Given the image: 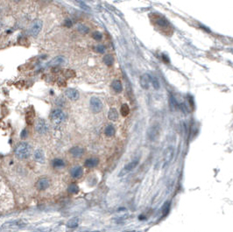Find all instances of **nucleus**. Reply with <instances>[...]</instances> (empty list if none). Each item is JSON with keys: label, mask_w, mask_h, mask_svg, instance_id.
<instances>
[{"label": "nucleus", "mask_w": 233, "mask_h": 232, "mask_svg": "<svg viewBox=\"0 0 233 232\" xmlns=\"http://www.w3.org/2000/svg\"><path fill=\"white\" fill-rule=\"evenodd\" d=\"M14 153L19 159H26L32 153V146L27 142H21L15 148Z\"/></svg>", "instance_id": "f257e3e1"}, {"label": "nucleus", "mask_w": 233, "mask_h": 232, "mask_svg": "<svg viewBox=\"0 0 233 232\" xmlns=\"http://www.w3.org/2000/svg\"><path fill=\"white\" fill-rule=\"evenodd\" d=\"M50 118L53 121V123L56 124H60L66 120V114L60 109H55L51 112Z\"/></svg>", "instance_id": "f03ea898"}, {"label": "nucleus", "mask_w": 233, "mask_h": 232, "mask_svg": "<svg viewBox=\"0 0 233 232\" xmlns=\"http://www.w3.org/2000/svg\"><path fill=\"white\" fill-rule=\"evenodd\" d=\"M49 130V126L44 119H38L36 124H35V131L40 134V135H45L48 132Z\"/></svg>", "instance_id": "7ed1b4c3"}, {"label": "nucleus", "mask_w": 233, "mask_h": 232, "mask_svg": "<svg viewBox=\"0 0 233 232\" xmlns=\"http://www.w3.org/2000/svg\"><path fill=\"white\" fill-rule=\"evenodd\" d=\"M43 26V23L41 20L37 19L35 21L32 22V24L31 25L30 28H29V33L32 37H36L38 34L40 32L41 29Z\"/></svg>", "instance_id": "20e7f679"}, {"label": "nucleus", "mask_w": 233, "mask_h": 232, "mask_svg": "<svg viewBox=\"0 0 233 232\" xmlns=\"http://www.w3.org/2000/svg\"><path fill=\"white\" fill-rule=\"evenodd\" d=\"M50 180L46 177H42L36 182V188L40 191H45L50 187Z\"/></svg>", "instance_id": "39448f33"}, {"label": "nucleus", "mask_w": 233, "mask_h": 232, "mask_svg": "<svg viewBox=\"0 0 233 232\" xmlns=\"http://www.w3.org/2000/svg\"><path fill=\"white\" fill-rule=\"evenodd\" d=\"M90 108L94 112H100L103 109V102L97 97H92L90 99Z\"/></svg>", "instance_id": "423d86ee"}, {"label": "nucleus", "mask_w": 233, "mask_h": 232, "mask_svg": "<svg viewBox=\"0 0 233 232\" xmlns=\"http://www.w3.org/2000/svg\"><path fill=\"white\" fill-rule=\"evenodd\" d=\"M138 160H133V161H132V162H130L129 164H127L123 169H122V171L120 172V173H119V176H123V175H124V174H126L127 173H129V172H131V171H132L136 167H137V165H138Z\"/></svg>", "instance_id": "0eeeda50"}, {"label": "nucleus", "mask_w": 233, "mask_h": 232, "mask_svg": "<svg viewBox=\"0 0 233 232\" xmlns=\"http://www.w3.org/2000/svg\"><path fill=\"white\" fill-rule=\"evenodd\" d=\"M33 157H34V159L37 162H39V163L40 164L45 163V154L42 149H37L35 152H34Z\"/></svg>", "instance_id": "6e6552de"}, {"label": "nucleus", "mask_w": 233, "mask_h": 232, "mask_svg": "<svg viewBox=\"0 0 233 232\" xmlns=\"http://www.w3.org/2000/svg\"><path fill=\"white\" fill-rule=\"evenodd\" d=\"M173 149L172 147H168L164 154V166L163 167H165L170 163V161L173 158Z\"/></svg>", "instance_id": "1a4fd4ad"}, {"label": "nucleus", "mask_w": 233, "mask_h": 232, "mask_svg": "<svg viewBox=\"0 0 233 232\" xmlns=\"http://www.w3.org/2000/svg\"><path fill=\"white\" fill-rule=\"evenodd\" d=\"M65 95L66 97L70 99L72 101H75L79 98V93L77 90L75 89H67L66 92H65Z\"/></svg>", "instance_id": "9d476101"}, {"label": "nucleus", "mask_w": 233, "mask_h": 232, "mask_svg": "<svg viewBox=\"0 0 233 232\" xmlns=\"http://www.w3.org/2000/svg\"><path fill=\"white\" fill-rule=\"evenodd\" d=\"M69 153L75 158H80L84 154V150L79 146H75L71 148L70 151H69Z\"/></svg>", "instance_id": "9b49d317"}, {"label": "nucleus", "mask_w": 233, "mask_h": 232, "mask_svg": "<svg viewBox=\"0 0 233 232\" xmlns=\"http://www.w3.org/2000/svg\"><path fill=\"white\" fill-rule=\"evenodd\" d=\"M99 163V159L97 158H89L88 159L85 160V167H89V168H93L95 167L98 165Z\"/></svg>", "instance_id": "f8f14e48"}, {"label": "nucleus", "mask_w": 233, "mask_h": 232, "mask_svg": "<svg viewBox=\"0 0 233 232\" xmlns=\"http://www.w3.org/2000/svg\"><path fill=\"white\" fill-rule=\"evenodd\" d=\"M83 174V170L81 167H74L72 170H71V176L73 178H75V179H78V178H81Z\"/></svg>", "instance_id": "ddd939ff"}, {"label": "nucleus", "mask_w": 233, "mask_h": 232, "mask_svg": "<svg viewBox=\"0 0 233 232\" xmlns=\"http://www.w3.org/2000/svg\"><path fill=\"white\" fill-rule=\"evenodd\" d=\"M52 165L54 168H62L65 167V162L62 159H54L52 162Z\"/></svg>", "instance_id": "4468645a"}, {"label": "nucleus", "mask_w": 233, "mask_h": 232, "mask_svg": "<svg viewBox=\"0 0 233 232\" xmlns=\"http://www.w3.org/2000/svg\"><path fill=\"white\" fill-rule=\"evenodd\" d=\"M115 132H116V130H115V127L111 124H109L105 127V129H104V133H105L106 136L108 137H112L115 135Z\"/></svg>", "instance_id": "2eb2a0df"}, {"label": "nucleus", "mask_w": 233, "mask_h": 232, "mask_svg": "<svg viewBox=\"0 0 233 232\" xmlns=\"http://www.w3.org/2000/svg\"><path fill=\"white\" fill-rule=\"evenodd\" d=\"M108 118L111 121H116L118 118V111L116 110V109H111L108 114Z\"/></svg>", "instance_id": "dca6fc26"}, {"label": "nucleus", "mask_w": 233, "mask_h": 232, "mask_svg": "<svg viewBox=\"0 0 233 232\" xmlns=\"http://www.w3.org/2000/svg\"><path fill=\"white\" fill-rule=\"evenodd\" d=\"M78 224H79V219L75 217V218H72L69 220V221L67 223V227L73 229V228H76L78 226Z\"/></svg>", "instance_id": "f3484780"}, {"label": "nucleus", "mask_w": 233, "mask_h": 232, "mask_svg": "<svg viewBox=\"0 0 233 232\" xmlns=\"http://www.w3.org/2000/svg\"><path fill=\"white\" fill-rule=\"evenodd\" d=\"M103 61L105 63L107 66H111L114 62V58L112 55L111 54H106V55H104L103 58Z\"/></svg>", "instance_id": "a211bd4d"}, {"label": "nucleus", "mask_w": 233, "mask_h": 232, "mask_svg": "<svg viewBox=\"0 0 233 232\" xmlns=\"http://www.w3.org/2000/svg\"><path fill=\"white\" fill-rule=\"evenodd\" d=\"M157 134H158V129L156 126L152 127V128H150V130L148 131V137L150 139H154Z\"/></svg>", "instance_id": "6ab92c4d"}, {"label": "nucleus", "mask_w": 233, "mask_h": 232, "mask_svg": "<svg viewBox=\"0 0 233 232\" xmlns=\"http://www.w3.org/2000/svg\"><path fill=\"white\" fill-rule=\"evenodd\" d=\"M68 190L69 193H71V194H77L79 192V188H78V186L75 183H72L68 186Z\"/></svg>", "instance_id": "aec40b11"}, {"label": "nucleus", "mask_w": 233, "mask_h": 232, "mask_svg": "<svg viewBox=\"0 0 233 232\" xmlns=\"http://www.w3.org/2000/svg\"><path fill=\"white\" fill-rule=\"evenodd\" d=\"M112 88L116 92H121L123 88H122V84L119 81H114L113 83H112Z\"/></svg>", "instance_id": "412c9836"}, {"label": "nucleus", "mask_w": 233, "mask_h": 232, "mask_svg": "<svg viewBox=\"0 0 233 232\" xmlns=\"http://www.w3.org/2000/svg\"><path fill=\"white\" fill-rule=\"evenodd\" d=\"M121 114L122 116H124V117H126V116L129 114L130 112V109H129V106L127 105V104H123V105L121 106Z\"/></svg>", "instance_id": "4be33fe9"}, {"label": "nucleus", "mask_w": 233, "mask_h": 232, "mask_svg": "<svg viewBox=\"0 0 233 232\" xmlns=\"http://www.w3.org/2000/svg\"><path fill=\"white\" fill-rule=\"evenodd\" d=\"M150 82V79H149V76L145 75L142 79H141V84H142V87L145 88V89H147L148 88V83Z\"/></svg>", "instance_id": "5701e85b"}, {"label": "nucleus", "mask_w": 233, "mask_h": 232, "mask_svg": "<svg viewBox=\"0 0 233 232\" xmlns=\"http://www.w3.org/2000/svg\"><path fill=\"white\" fill-rule=\"evenodd\" d=\"M156 22H157V25L160 26H161V27H165V26H167L168 25L167 21L164 18H160V19H158Z\"/></svg>", "instance_id": "b1692460"}, {"label": "nucleus", "mask_w": 233, "mask_h": 232, "mask_svg": "<svg viewBox=\"0 0 233 232\" xmlns=\"http://www.w3.org/2000/svg\"><path fill=\"white\" fill-rule=\"evenodd\" d=\"M62 61H63V59L62 57H57V58H54L53 61H51L50 65L51 66H57V65H59L60 63H62Z\"/></svg>", "instance_id": "393cba45"}, {"label": "nucleus", "mask_w": 233, "mask_h": 232, "mask_svg": "<svg viewBox=\"0 0 233 232\" xmlns=\"http://www.w3.org/2000/svg\"><path fill=\"white\" fill-rule=\"evenodd\" d=\"M149 79L151 80V82H152V83H153V85H154V87L155 88V89H159V87H160V84H159V82H158V80L155 78V77H152V76H149Z\"/></svg>", "instance_id": "a878e982"}, {"label": "nucleus", "mask_w": 233, "mask_h": 232, "mask_svg": "<svg viewBox=\"0 0 233 232\" xmlns=\"http://www.w3.org/2000/svg\"><path fill=\"white\" fill-rule=\"evenodd\" d=\"M78 31H79L81 33H83V34H85V33L89 32V28H88L87 26H85L80 25V26H78Z\"/></svg>", "instance_id": "bb28decb"}, {"label": "nucleus", "mask_w": 233, "mask_h": 232, "mask_svg": "<svg viewBox=\"0 0 233 232\" xmlns=\"http://www.w3.org/2000/svg\"><path fill=\"white\" fill-rule=\"evenodd\" d=\"M106 48H105V46H97L95 48V51L97 52V53H100V54H103L104 52H105Z\"/></svg>", "instance_id": "cd10ccee"}, {"label": "nucleus", "mask_w": 233, "mask_h": 232, "mask_svg": "<svg viewBox=\"0 0 233 232\" xmlns=\"http://www.w3.org/2000/svg\"><path fill=\"white\" fill-rule=\"evenodd\" d=\"M170 106L173 110H174L177 107V102L173 97H171V98H170Z\"/></svg>", "instance_id": "c85d7f7f"}, {"label": "nucleus", "mask_w": 233, "mask_h": 232, "mask_svg": "<svg viewBox=\"0 0 233 232\" xmlns=\"http://www.w3.org/2000/svg\"><path fill=\"white\" fill-rule=\"evenodd\" d=\"M169 208H170V205L167 202V203H166V205L164 206V208H163V215H167V213L169 212Z\"/></svg>", "instance_id": "c756f323"}, {"label": "nucleus", "mask_w": 233, "mask_h": 232, "mask_svg": "<svg viewBox=\"0 0 233 232\" xmlns=\"http://www.w3.org/2000/svg\"><path fill=\"white\" fill-rule=\"evenodd\" d=\"M93 38H94V40L99 41L102 39V34L100 32H96L93 33Z\"/></svg>", "instance_id": "7c9ffc66"}, {"label": "nucleus", "mask_w": 233, "mask_h": 232, "mask_svg": "<svg viewBox=\"0 0 233 232\" xmlns=\"http://www.w3.org/2000/svg\"><path fill=\"white\" fill-rule=\"evenodd\" d=\"M65 75L68 78H71V77H74L75 76V72L73 70H70V69H68V70L65 71Z\"/></svg>", "instance_id": "2f4dec72"}, {"label": "nucleus", "mask_w": 233, "mask_h": 232, "mask_svg": "<svg viewBox=\"0 0 233 232\" xmlns=\"http://www.w3.org/2000/svg\"><path fill=\"white\" fill-rule=\"evenodd\" d=\"M27 131L26 130V129H24L23 130L22 132H21V133H20V137L21 138H26V137H27Z\"/></svg>", "instance_id": "473e14b6"}, {"label": "nucleus", "mask_w": 233, "mask_h": 232, "mask_svg": "<svg viewBox=\"0 0 233 232\" xmlns=\"http://www.w3.org/2000/svg\"><path fill=\"white\" fill-rule=\"evenodd\" d=\"M64 25L66 26V27H71L72 26V22L71 20H69V19H67L64 23Z\"/></svg>", "instance_id": "72a5a7b5"}, {"label": "nucleus", "mask_w": 233, "mask_h": 232, "mask_svg": "<svg viewBox=\"0 0 233 232\" xmlns=\"http://www.w3.org/2000/svg\"><path fill=\"white\" fill-rule=\"evenodd\" d=\"M92 232H99V231H92Z\"/></svg>", "instance_id": "f704fd0d"}]
</instances>
